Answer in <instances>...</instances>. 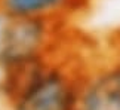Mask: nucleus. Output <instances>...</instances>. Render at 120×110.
<instances>
[{
  "label": "nucleus",
  "mask_w": 120,
  "mask_h": 110,
  "mask_svg": "<svg viewBox=\"0 0 120 110\" xmlns=\"http://www.w3.org/2000/svg\"><path fill=\"white\" fill-rule=\"evenodd\" d=\"M6 92L13 110H73L74 91L59 71L37 59L8 68Z\"/></svg>",
  "instance_id": "obj_1"
},
{
  "label": "nucleus",
  "mask_w": 120,
  "mask_h": 110,
  "mask_svg": "<svg viewBox=\"0 0 120 110\" xmlns=\"http://www.w3.org/2000/svg\"><path fill=\"white\" fill-rule=\"evenodd\" d=\"M45 40L41 20L16 18L0 13V66L11 68L37 59Z\"/></svg>",
  "instance_id": "obj_2"
},
{
  "label": "nucleus",
  "mask_w": 120,
  "mask_h": 110,
  "mask_svg": "<svg viewBox=\"0 0 120 110\" xmlns=\"http://www.w3.org/2000/svg\"><path fill=\"white\" fill-rule=\"evenodd\" d=\"M83 110H120V71L105 75L89 86Z\"/></svg>",
  "instance_id": "obj_3"
},
{
  "label": "nucleus",
  "mask_w": 120,
  "mask_h": 110,
  "mask_svg": "<svg viewBox=\"0 0 120 110\" xmlns=\"http://www.w3.org/2000/svg\"><path fill=\"white\" fill-rule=\"evenodd\" d=\"M67 0H0V13L16 18H34L52 12Z\"/></svg>",
  "instance_id": "obj_4"
}]
</instances>
